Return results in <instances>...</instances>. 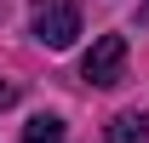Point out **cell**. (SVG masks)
Returning <instances> with one entry per match:
<instances>
[{
	"label": "cell",
	"instance_id": "6da1fadb",
	"mask_svg": "<svg viewBox=\"0 0 149 143\" xmlns=\"http://www.w3.org/2000/svg\"><path fill=\"white\" fill-rule=\"evenodd\" d=\"M29 23H35L40 46L63 52V46H74V35H80V0H35V6H29Z\"/></svg>",
	"mask_w": 149,
	"mask_h": 143
},
{
	"label": "cell",
	"instance_id": "7a4b0ae2",
	"mask_svg": "<svg viewBox=\"0 0 149 143\" xmlns=\"http://www.w3.org/2000/svg\"><path fill=\"white\" fill-rule=\"evenodd\" d=\"M80 74L92 86H115L126 74V35H97L92 52H86V63H80Z\"/></svg>",
	"mask_w": 149,
	"mask_h": 143
},
{
	"label": "cell",
	"instance_id": "3957f363",
	"mask_svg": "<svg viewBox=\"0 0 149 143\" xmlns=\"http://www.w3.org/2000/svg\"><path fill=\"white\" fill-rule=\"evenodd\" d=\"M109 143H149V120L143 115H115L109 120Z\"/></svg>",
	"mask_w": 149,
	"mask_h": 143
},
{
	"label": "cell",
	"instance_id": "277c9868",
	"mask_svg": "<svg viewBox=\"0 0 149 143\" xmlns=\"http://www.w3.org/2000/svg\"><path fill=\"white\" fill-rule=\"evenodd\" d=\"M23 143H63V120L57 115H35L23 126Z\"/></svg>",
	"mask_w": 149,
	"mask_h": 143
},
{
	"label": "cell",
	"instance_id": "5b68a950",
	"mask_svg": "<svg viewBox=\"0 0 149 143\" xmlns=\"http://www.w3.org/2000/svg\"><path fill=\"white\" fill-rule=\"evenodd\" d=\"M6 103H17V86H0V109Z\"/></svg>",
	"mask_w": 149,
	"mask_h": 143
}]
</instances>
